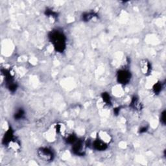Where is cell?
Segmentation results:
<instances>
[{
    "mask_svg": "<svg viewBox=\"0 0 166 166\" xmlns=\"http://www.w3.org/2000/svg\"><path fill=\"white\" fill-rule=\"evenodd\" d=\"M49 38L56 51L62 53L64 51L66 46V38L63 33L58 30L53 31L49 34Z\"/></svg>",
    "mask_w": 166,
    "mask_h": 166,
    "instance_id": "cell-1",
    "label": "cell"
},
{
    "mask_svg": "<svg viewBox=\"0 0 166 166\" xmlns=\"http://www.w3.org/2000/svg\"><path fill=\"white\" fill-rule=\"evenodd\" d=\"M39 157L46 162L51 161L53 159V153L50 149L48 147L40 148L38 151Z\"/></svg>",
    "mask_w": 166,
    "mask_h": 166,
    "instance_id": "cell-2",
    "label": "cell"
},
{
    "mask_svg": "<svg viewBox=\"0 0 166 166\" xmlns=\"http://www.w3.org/2000/svg\"><path fill=\"white\" fill-rule=\"evenodd\" d=\"M130 77L131 75L129 71L125 70H123L118 72L117 79L119 83L121 84V85H126V84H127L130 81Z\"/></svg>",
    "mask_w": 166,
    "mask_h": 166,
    "instance_id": "cell-3",
    "label": "cell"
},
{
    "mask_svg": "<svg viewBox=\"0 0 166 166\" xmlns=\"http://www.w3.org/2000/svg\"><path fill=\"white\" fill-rule=\"evenodd\" d=\"M93 147L97 151H104L107 148V143L98 138L93 142Z\"/></svg>",
    "mask_w": 166,
    "mask_h": 166,
    "instance_id": "cell-4",
    "label": "cell"
},
{
    "mask_svg": "<svg viewBox=\"0 0 166 166\" xmlns=\"http://www.w3.org/2000/svg\"><path fill=\"white\" fill-rule=\"evenodd\" d=\"M141 69L144 74H148L151 70V64L147 60H143L141 63Z\"/></svg>",
    "mask_w": 166,
    "mask_h": 166,
    "instance_id": "cell-5",
    "label": "cell"
},
{
    "mask_svg": "<svg viewBox=\"0 0 166 166\" xmlns=\"http://www.w3.org/2000/svg\"><path fill=\"white\" fill-rule=\"evenodd\" d=\"M131 106L136 110H140L142 109V104L140 102L139 99L135 97H134L131 101Z\"/></svg>",
    "mask_w": 166,
    "mask_h": 166,
    "instance_id": "cell-6",
    "label": "cell"
},
{
    "mask_svg": "<svg viewBox=\"0 0 166 166\" xmlns=\"http://www.w3.org/2000/svg\"><path fill=\"white\" fill-rule=\"evenodd\" d=\"M98 138L101 139L103 142H105V143H108L110 141V136L105 132H103V131H101L99 133V135Z\"/></svg>",
    "mask_w": 166,
    "mask_h": 166,
    "instance_id": "cell-7",
    "label": "cell"
},
{
    "mask_svg": "<svg viewBox=\"0 0 166 166\" xmlns=\"http://www.w3.org/2000/svg\"><path fill=\"white\" fill-rule=\"evenodd\" d=\"M102 99L103 101V102L105 103L106 105H111L110 97V95H109V94L108 93H103Z\"/></svg>",
    "mask_w": 166,
    "mask_h": 166,
    "instance_id": "cell-8",
    "label": "cell"
},
{
    "mask_svg": "<svg viewBox=\"0 0 166 166\" xmlns=\"http://www.w3.org/2000/svg\"><path fill=\"white\" fill-rule=\"evenodd\" d=\"M25 114V112L22 109H19L17 112H16L15 114H14V118L16 119V120H21L24 118Z\"/></svg>",
    "mask_w": 166,
    "mask_h": 166,
    "instance_id": "cell-9",
    "label": "cell"
},
{
    "mask_svg": "<svg viewBox=\"0 0 166 166\" xmlns=\"http://www.w3.org/2000/svg\"><path fill=\"white\" fill-rule=\"evenodd\" d=\"M162 84H161L160 83H156L155 86H153V90L155 93L157 94L160 92L161 90H162Z\"/></svg>",
    "mask_w": 166,
    "mask_h": 166,
    "instance_id": "cell-10",
    "label": "cell"
},
{
    "mask_svg": "<svg viewBox=\"0 0 166 166\" xmlns=\"http://www.w3.org/2000/svg\"><path fill=\"white\" fill-rule=\"evenodd\" d=\"M161 121H162V123L164 124L165 123V112H163L162 114H161Z\"/></svg>",
    "mask_w": 166,
    "mask_h": 166,
    "instance_id": "cell-11",
    "label": "cell"
}]
</instances>
